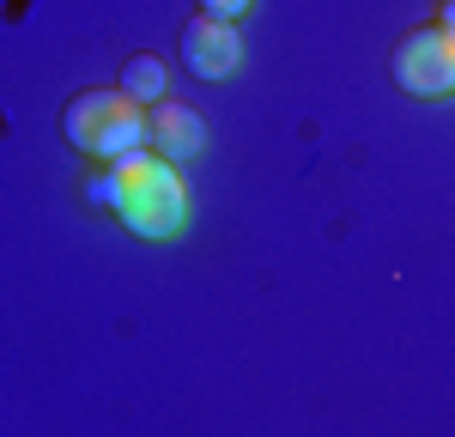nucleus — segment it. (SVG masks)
Listing matches in <instances>:
<instances>
[{
	"label": "nucleus",
	"mask_w": 455,
	"mask_h": 437,
	"mask_svg": "<svg viewBox=\"0 0 455 437\" xmlns=\"http://www.w3.org/2000/svg\"><path fill=\"white\" fill-rule=\"evenodd\" d=\"M92 207H109V213L122 218L134 237H146V243L182 237V231H188V213H195L182 164L158 158L152 146H134V152L109 158L104 177H92Z\"/></svg>",
	"instance_id": "nucleus-1"
},
{
	"label": "nucleus",
	"mask_w": 455,
	"mask_h": 437,
	"mask_svg": "<svg viewBox=\"0 0 455 437\" xmlns=\"http://www.w3.org/2000/svg\"><path fill=\"white\" fill-rule=\"evenodd\" d=\"M61 134H68L73 152L109 164V158L146 146V104H134L122 85H116V91H79V98H68V109H61Z\"/></svg>",
	"instance_id": "nucleus-2"
},
{
	"label": "nucleus",
	"mask_w": 455,
	"mask_h": 437,
	"mask_svg": "<svg viewBox=\"0 0 455 437\" xmlns=\"http://www.w3.org/2000/svg\"><path fill=\"white\" fill-rule=\"evenodd\" d=\"M388 68L407 98H455V31L450 25H413L395 43Z\"/></svg>",
	"instance_id": "nucleus-3"
},
{
	"label": "nucleus",
	"mask_w": 455,
	"mask_h": 437,
	"mask_svg": "<svg viewBox=\"0 0 455 437\" xmlns=\"http://www.w3.org/2000/svg\"><path fill=\"white\" fill-rule=\"evenodd\" d=\"M182 68L195 73V79H207V85H225L231 73L243 68V31H237L231 19L195 12V19L182 25Z\"/></svg>",
	"instance_id": "nucleus-4"
},
{
	"label": "nucleus",
	"mask_w": 455,
	"mask_h": 437,
	"mask_svg": "<svg viewBox=\"0 0 455 437\" xmlns=\"http://www.w3.org/2000/svg\"><path fill=\"white\" fill-rule=\"evenodd\" d=\"M146 146H152L158 158H171V164L201 158V152H207V122H201V109L158 98V104H152V115H146Z\"/></svg>",
	"instance_id": "nucleus-5"
},
{
	"label": "nucleus",
	"mask_w": 455,
	"mask_h": 437,
	"mask_svg": "<svg viewBox=\"0 0 455 437\" xmlns=\"http://www.w3.org/2000/svg\"><path fill=\"white\" fill-rule=\"evenodd\" d=\"M164 61L158 55H128V68H122V91L134 98V104H158L164 98Z\"/></svg>",
	"instance_id": "nucleus-6"
},
{
	"label": "nucleus",
	"mask_w": 455,
	"mask_h": 437,
	"mask_svg": "<svg viewBox=\"0 0 455 437\" xmlns=\"http://www.w3.org/2000/svg\"><path fill=\"white\" fill-rule=\"evenodd\" d=\"M195 6H201L207 19H231V25H243V19H249V6H255V0H195Z\"/></svg>",
	"instance_id": "nucleus-7"
},
{
	"label": "nucleus",
	"mask_w": 455,
	"mask_h": 437,
	"mask_svg": "<svg viewBox=\"0 0 455 437\" xmlns=\"http://www.w3.org/2000/svg\"><path fill=\"white\" fill-rule=\"evenodd\" d=\"M437 25H450V31H455V0H443V12H437Z\"/></svg>",
	"instance_id": "nucleus-8"
}]
</instances>
